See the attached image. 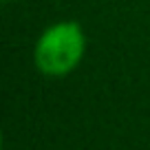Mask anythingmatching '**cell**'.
<instances>
[{
  "instance_id": "cell-2",
  "label": "cell",
  "mask_w": 150,
  "mask_h": 150,
  "mask_svg": "<svg viewBox=\"0 0 150 150\" xmlns=\"http://www.w3.org/2000/svg\"><path fill=\"white\" fill-rule=\"evenodd\" d=\"M0 2H2V5H9V2H13V0H0Z\"/></svg>"
},
{
  "instance_id": "cell-1",
  "label": "cell",
  "mask_w": 150,
  "mask_h": 150,
  "mask_svg": "<svg viewBox=\"0 0 150 150\" xmlns=\"http://www.w3.org/2000/svg\"><path fill=\"white\" fill-rule=\"evenodd\" d=\"M88 51L86 29L77 20H57L40 31L33 42V66L44 77H66Z\"/></svg>"
}]
</instances>
